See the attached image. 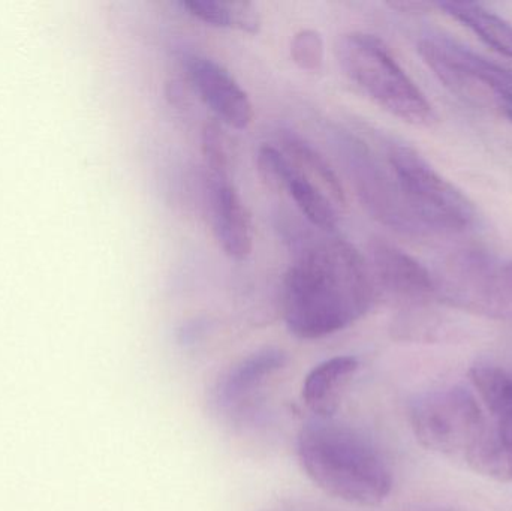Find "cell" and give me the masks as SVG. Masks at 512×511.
<instances>
[{
    "instance_id": "6da1fadb",
    "label": "cell",
    "mask_w": 512,
    "mask_h": 511,
    "mask_svg": "<svg viewBox=\"0 0 512 511\" xmlns=\"http://www.w3.org/2000/svg\"><path fill=\"white\" fill-rule=\"evenodd\" d=\"M376 293L372 269L355 246L346 240L319 243L286 273L283 320L297 338H325L361 320Z\"/></svg>"
},
{
    "instance_id": "7a4b0ae2",
    "label": "cell",
    "mask_w": 512,
    "mask_h": 511,
    "mask_svg": "<svg viewBox=\"0 0 512 511\" xmlns=\"http://www.w3.org/2000/svg\"><path fill=\"white\" fill-rule=\"evenodd\" d=\"M301 470L319 489L360 507L384 503L393 491V473L372 440L354 426L313 419L297 437Z\"/></svg>"
},
{
    "instance_id": "3957f363",
    "label": "cell",
    "mask_w": 512,
    "mask_h": 511,
    "mask_svg": "<svg viewBox=\"0 0 512 511\" xmlns=\"http://www.w3.org/2000/svg\"><path fill=\"white\" fill-rule=\"evenodd\" d=\"M409 422L421 446L465 462L481 476L498 456V431L465 387H442L417 396L409 405Z\"/></svg>"
},
{
    "instance_id": "277c9868",
    "label": "cell",
    "mask_w": 512,
    "mask_h": 511,
    "mask_svg": "<svg viewBox=\"0 0 512 511\" xmlns=\"http://www.w3.org/2000/svg\"><path fill=\"white\" fill-rule=\"evenodd\" d=\"M337 56L346 77L379 107L409 125L429 128L436 122L432 104L381 38L364 32L343 35Z\"/></svg>"
},
{
    "instance_id": "5b68a950",
    "label": "cell",
    "mask_w": 512,
    "mask_h": 511,
    "mask_svg": "<svg viewBox=\"0 0 512 511\" xmlns=\"http://www.w3.org/2000/svg\"><path fill=\"white\" fill-rule=\"evenodd\" d=\"M388 165L409 210L427 233L465 231L477 218L474 204L445 180L417 150L393 144Z\"/></svg>"
},
{
    "instance_id": "8992f818",
    "label": "cell",
    "mask_w": 512,
    "mask_h": 511,
    "mask_svg": "<svg viewBox=\"0 0 512 511\" xmlns=\"http://www.w3.org/2000/svg\"><path fill=\"white\" fill-rule=\"evenodd\" d=\"M336 146L357 197L372 218L399 233H427L409 210L391 168L388 170L363 140L339 131Z\"/></svg>"
},
{
    "instance_id": "52a82bcc",
    "label": "cell",
    "mask_w": 512,
    "mask_h": 511,
    "mask_svg": "<svg viewBox=\"0 0 512 511\" xmlns=\"http://www.w3.org/2000/svg\"><path fill=\"white\" fill-rule=\"evenodd\" d=\"M436 297L487 317L512 320V305L502 267L487 255L466 251L454 255L435 279Z\"/></svg>"
},
{
    "instance_id": "ba28073f",
    "label": "cell",
    "mask_w": 512,
    "mask_h": 511,
    "mask_svg": "<svg viewBox=\"0 0 512 511\" xmlns=\"http://www.w3.org/2000/svg\"><path fill=\"white\" fill-rule=\"evenodd\" d=\"M418 53L436 77L457 93H471L475 86L492 93L501 107H512V71L490 62L469 48L444 38L426 36Z\"/></svg>"
},
{
    "instance_id": "9c48e42d",
    "label": "cell",
    "mask_w": 512,
    "mask_h": 511,
    "mask_svg": "<svg viewBox=\"0 0 512 511\" xmlns=\"http://www.w3.org/2000/svg\"><path fill=\"white\" fill-rule=\"evenodd\" d=\"M186 72L201 101L225 125L246 129L254 120V105L236 78L216 60L192 54L185 60Z\"/></svg>"
},
{
    "instance_id": "30bf717a",
    "label": "cell",
    "mask_w": 512,
    "mask_h": 511,
    "mask_svg": "<svg viewBox=\"0 0 512 511\" xmlns=\"http://www.w3.org/2000/svg\"><path fill=\"white\" fill-rule=\"evenodd\" d=\"M370 254L376 288L409 308H421L435 299V278L420 261L385 242L373 243Z\"/></svg>"
},
{
    "instance_id": "8fae6325",
    "label": "cell",
    "mask_w": 512,
    "mask_h": 511,
    "mask_svg": "<svg viewBox=\"0 0 512 511\" xmlns=\"http://www.w3.org/2000/svg\"><path fill=\"white\" fill-rule=\"evenodd\" d=\"M213 231L225 255L245 261L254 248L251 216L231 177L210 176Z\"/></svg>"
},
{
    "instance_id": "7c38bea8",
    "label": "cell",
    "mask_w": 512,
    "mask_h": 511,
    "mask_svg": "<svg viewBox=\"0 0 512 511\" xmlns=\"http://www.w3.org/2000/svg\"><path fill=\"white\" fill-rule=\"evenodd\" d=\"M360 368L357 357L336 356L316 365L304 378L303 401L316 419H333L343 390Z\"/></svg>"
},
{
    "instance_id": "4fadbf2b",
    "label": "cell",
    "mask_w": 512,
    "mask_h": 511,
    "mask_svg": "<svg viewBox=\"0 0 512 511\" xmlns=\"http://www.w3.org/2000/svg\"><path fill=\"white\" fill-rule=\"evenodd\" d=\"M288 356L280 348L268 347L240 360L222 378L219 401L227 407L242 404L271 377L285 368Z\"/></svg>"
},
{
    "instance_id": "5bb4252c",
    "label": "cell",
    "mask_w": 512,
    "mask_h": 511,
    "mask_svg": "<svg viewBox=\"0 0 512 511\" xmlns=\"http://www.w3.org/2000/svg\"><path fill=\"white\" fill-rule=\"evenodd\" d=\"M280 140H282L283 153L288 156L289 161L310 182L315 183L333 201L334 206H345V189L327 159L312 144L292 132H283Z\"/></svg>"
},
{
    "instance_id": "9a60e30c",
    "label": "cell",
    "mask_w": 512,
    "mask_h": 511,
    "mask_svg": "<svg viewBox=\"0 0 512 511\" xmlns=\"http://www.w3.org/2000/svg\"><path fill=\"white\" fill-rule=\"evenodd\" d=\"M433 5L469 27L490 48L512 59V26L507 20L478 3L439 2Z\"/></svg>"
},
{
    "instance_id": "2e32d148",
    "label": "cell",
    "mask_w": 512,
    "mask_h": 511,
    "mask_svg": "<svg viewBox=\"0 0 512 511\" xmlns=\"http://www.w3.org/2000/svg\"><path fill=\"white\" fill-rule=\"evenodd\" d=\"M180 8L197 20L204 21L210 26L222 29L240 30V32H259L261 17L258 9L251 2L237 0H182Z\"/></svg>"
},
{
    "instance_id": "e0dca14e",
    "label": "cell",
    "mask_w": 512,
    "mask_h": 511,
    "mask_svg": "<svg viewBox=\"0 0 512 511\" xmlns=\"http://www.w3.org/2000/svg\"><path fill=\"white\" fill-rule=\"evenodd\" d=\"M283 191L288 192L295 206L315 227L325 231L336 230L339 215L333 201L315 183L310 182L294 164L283 185Z\"/></svg>"
},
{
    "instance_id": "ac0fdd59",
    "label": "cell",
    "mask_w": 512,
    "mask_h": 511,
    "mask_svg": "<svg viewBox=\"0 0 512 511\" xmlns=\"http://www.w3.org/2000/svg\"><path fill=\"white\" fill-rule=\"evenodd\" d=\"M203 153L210 176L231 177V156L227 138L216 123H209L204 128Z\"/></svg>"
},
{
    "instance_id": "d6986e66",
    "label": "cell",
    "mask_w": 512,
    "mask_h": 511,
    "mask_svg": "<svg viewBox=\"0 0 512 511\" xmlns=\"http://www.w3.org/2000/svg\"><path fill=\"white\" fill-rule=\"evenodd\" d=\"M291 53L298 66L307 71H316L324 60L321 35L315 30H301L292 41Z\"/></svg>"
},
{
    "instance_id": "ffe728a7",
    "label": "cell",
    "mask_w": 512,
    "mask_h": 511,
    "mask_svg": "<svg viewBox=\"0 0 512 511\" xmlns=\"http://www.w3.org/2000/svg\"><path fill=\"white\" fill-rule=\"evenodd\" d=\"M391 8L400 9L405 12H426L435 5L424 2H396L390 3Z\"/></svg>"
},
{
    "instance_id": "44dd1931",
    "label": "cell",
    "mask_w": 512,
    "mask_h": 511,
    "mask_svg": "<svg viewBox=\"0 0 512 511\" xmlns=\"http://www.w3.org/2000/svg\"><path fill=\"white\" fill-rule=\"evenodd\" d=\"M493 425L496 426L502 440H504V443L510 447L512 452V416L508 417V419L502 420V422H493Z\"/></svg>"
},
{
    "instance_id": "7402d4cb",
    "label": "cell",
    "mask_w": 512,
    "mask_h": 511,
    "mask_svg": "<svg viewBox=\"0 0 512 511\" xmlns=\"http://www.w3.org/2000/svg\"><path fill=\"white\" fill-rule=\"evenodd\" d=\"M502 276H504L505 285H507L508 294L512 303V263L502 266Z\"/></svg>"
},
{
    "instance_id": "603a6c76",
    "label": "cell",
    "mask_w": 512,
    "mask_h": 511,
    "mask_svg": "<svg viewBox=\"0 0 512 511\" xmlns=\"http://www.w3.org/2000/svg\"><path fill=\"white\" fill-rule=\"evenodd\" d=\"M502 110H504L505 116L512 122V107H502Z\"/></svg>"
},
{
    "instance_id": "cb8c5ba5",
    "label": "cell",
    "mask_w": 512,
    "mask_h": 511,
    "mask_svg": "<svg viewBox=\"0 0 512 511\" xmlns=\"http://www.w3.org/2000/svg\"><path fill=\"white\" fill-rule=\"evenodd\" d=\"M415 511H448V510H441V509H421V510H415Z\"/></svg>"
}]
</instances>
